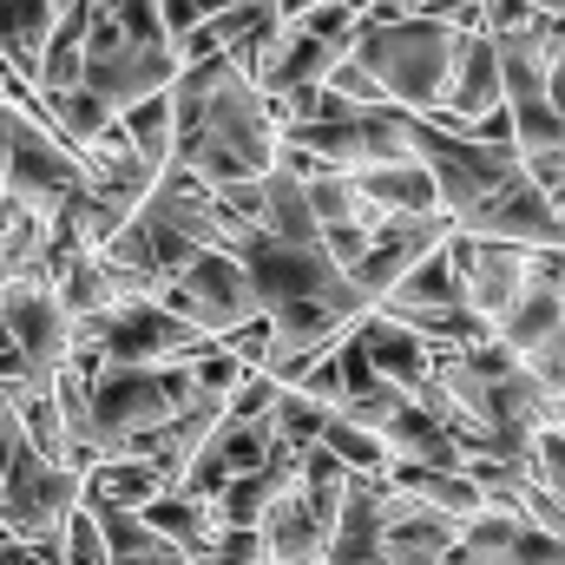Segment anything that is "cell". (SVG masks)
<instances>
[{
  "label": "cell",
  "mask_w": 565,
  "mask_h": 565,
  "mask_svg": "<svg viewBox=\"0 0 565 565\" xmlns=\"http://www.w3.org/2000/svg\"><path fill=\"white\" fill-rule=\"evenodd\" d=\"M231 257L244 264L257 309H282V302H302V296H342L349 277L322 257V244H277L264 231H244L231 244Z\"/></svg>",
  "instance_id": "ba28073f"
},
{
  "label": "cell",
  "mask_w": 565,
  "mask_h": 565,
  "mask_svg": "<svg viewBox=\"0 0 565 565\" xmlns=\"http://www.w3.org/2000/svg\"><path fill=\"white\" fill-rule=\"evenodd\" d=\"M0 382H20V388H26V369H20V349H13V335H7V316H0Z\"/></svg>",
  "instance_id": "b9f144b4"
},
{
  "label": "cell",
  "mask_w": 565,
  "mask_h": 565,
  "mask_svg": "<svg viewBox=\"0 0 565 565\" xmlns=\"http://www.w3.org/2000/svg\"><path fill=\"white\" fill-rule=\"evenodd\" d=\"M526 480L546 493V500H559L565 507V427H540L533 434V454H526Z\"/></svg>",
  "instance_id": "d6a6232c"
},
{
  "label": "cell",
  "mask_w": 565,
  "mask_h": 565,
  "mask_svg": "<svg viewBox=\"0 0 565 565\" xmlns=\"http://www.w3.org/2000/svg\"><path fill=\"white\" fill-rule=\"evenodd\" d=\"M565 322V289H540V282H520V296L507 302V316L493 322V342L526 355L533 342H546L553 329Z\"/></svg>",
  "instance_id": "44dd1931"
},
{
  "label": "cell",
  "mask_w": 565,
  "mask_h": 565,
  "mask_svg": "<svg viewBox=\"0 0 565 565\" xmlns=\"http://www.w3.org/2000/svg\"><path fill=\"white\" fill-rule=\"evenodd\" d=\"M113 126L126 132V145L139 151L151 171H164L171 164V86L139 99V106H126V113H113Z\"/></svg>",
  "instance_id": "f1b7e54d"
},
{
  "label": "cell",
  "mask_w": 565,
  "mask_h": 565,
  "mask_svg": "<svg viewBox=\"0 0 565 565\" xmlns=\"http://www.w3.org/2000/svg\"><path fill=\"white\" fill-rule=\"evenodd\" d=\"M329 415H335V408L309 402L302 388H277V402H270V440L289 447V454H302V447L322 440V422H329Z\"/></svg>",
  "instance_id": "4dcf8cb0"
},
{
  "label": "cell",
  "mask_w": 565,
  "mask_h": 565,
  "mask_svg": "<svg viewBox=\"0 0 565 565\" xmlns=\"http://www.w3.org/2000/svg\"><path fill=\"white\" fill-rule=\"evenodd\" d=\"M46 217L53 211L20 204V198L0 191V289L13 277H26V270H40V257H46Z\"/></svg>",
  "instance_id": "cb8c5ba5"
},
{
  "label": "cell",
  "mask_w": 565,
  "mask_h": 565,
  "mask_svg": "<svg viewBox=\"0 0 565 565\" xmlns=\"http://www.w3.org/2000/svg\"><path fill=\"white\" fill-rule=\"evenodd\" d=\"M369 231H375V224H329V231H322L316 244H322V257H329L335 270H349V264H355V257L369 250Z\"/></svg>",
  "instance_id": "ab89813d"
},
{
  "label": "cell",
  "mask_w": 565,
  "mask_h": 565,
  "mask_svg": "<svg viewBox=\"0 0 565 565\" xmlns=\"http://www.w3.org/2000/svg\"><path fill=\"white\" fill-rule=\"evenodd\" d=\"M0 106H7V99H0Z\"/></svg>",
  "instance_id": "7dc6e473"
},
{
  "label": "cell",
  "mask_w": 565,
  "mask_h": 565,
  "mask_svg": "<svg viewBox=\"0 0 565 565\" xmlns=\"http://www.w3.org/2000/svg\"><path fill=\"white\" fill-rule=\"evenodd\" d=\"M53 33V0H0V60L33 86L40 46Z\"/></svg>",
  "instance_id": "4316f807"
},
{
  "label": "cell",
  "mask_w": 565,
  "mask_h": 565,
  "mask_svg": "<svg viewBox=\"0 0 565 565\" xmlns=\"http://www.w3.org/2000/svg\"><path fill=\"white\" fill-rule=\"evenodd\" d=\"M158 309H171L184 329H198V335H231V329H244L250 316H264L257 309V296H250V277H244V264L231 257V250H198L184 270L171 282H158V296H151Z\"/></svg>",
  "instance_id": "277c9868"
},
{
  "label": "cell",
  "mask_w": 565,
  "mask_h": 565,
  "mask_svg": "<svg viewBox=\"0 0 565 565\" xmlns=\"http://www.w3.org/2000/svg\"><path fill=\"white\" fill-rule=\"evenodd\" d=\"M520 369L546 388V402H559V395H565V322L546 335V342H533V349L520 355Z\"/></svg>",
  "instance_id": "d590c367"
},
{
  "label": "cell",
  "mask_w": 565,
  "mask_h": 565,
  "mask_svg": "<svg viewBox=\"0 0 565 565\" xmlns=\"http://www.w3.org/2000/svg\"><path fill=\"white\" fill-rule=\"evenodd\" d=\"M73 507H79V473L40 460V454L20 440V454H13V467H7V480H0V533L20 540V546L53 540Z\"/></svg>",
  "instance_id": "52a82bcc"
},
{
  "label": "cell",
  "mask_w": 565,
  "mask_h": 565,
  "mask_svg": "<svg viewBox=\"0 0 565 565\" xmlns=\"http://www.w3.org/2000/svg\"><path fill=\"white\" fill-rule=\"evenodd\" d=\"M270 460V427H250V422H217L204 434V447L191 454V467L178 473V493H191V500H204L211 507V493L224 487V480H237V473H257Z\"/></svg>",
  "instance_id": "9a60e30c"
},
{
  "label": "cell",
  "mask_w": 565,
  "mask_h": 565,
  "mask_svg": "<svg viewBox=\"0 0 565 565\" xmlns=\"http://www.w3.org/2000/svg\"><path fill=\"white\" fill-rule=\"evenodd\" d=\"M447 264L460 277V296L467 309L493 329L507 316V302L520 296V270H526V250L520 244H500V237H467V231H447Z\"/></svg>",
  "instance_id": "7c38bea8"
},
{
  "label": "cell",
  "mask_w": 565,
  "mask_h": 565,
  "mask_svg": "<svg viewBox=\"0 0 565 565\" xmlns=\"http://www.w3.org/2000/svg\"><path fill=\"white\" fill-rule=\"evenodd\" d=\"M454 533H460L454 520L427 513L422 500H408V493H395L382 480V533H375V553L388 565H447Z\"/></svg>",
  "instance_id": "2e32d148"
},
{
  "label": "cell",
  "mask_w": 565,
  "mask_h": 565,
  "mask_svg": "<svg viewBox=\"0 0 565 565\" xmlns=\"http://www.w3.org/2000/svg\"><path fill=\"white\" fill-rule=\"evenodd\" d=\"M198 342H211V335L184 329V322H178L171 309H158L151 296H126L119 309L73 322V349H93L99 362H184Z\"/></svg>",
  "instance_id": "5b68a950"
},
{
  "label": "cell",
  "mask_w": 565,
  "mask_h": 565,
  "mask_svg": "<svg viewBox=\"0 0 565 565\" xmlns=\"http://www.w3.org/2000/svg\"><path fill=\"white\" fill-rule=\"evenodd\" d=\"M257 231L277 237V244H316V217H309L302 178H289L282 164H270L257 178Z\"/></svg>",
  "instance_id": "ffe728a7"
},
{
  "label": "cell",
  "mask_w": 565,
  "mask_h": 565,
  "mask_svg": "<svg viewBox=\"0 0 565 565\" xmlns=\"http://www.w3.org/2000/svg\"><path fill=\"white\" fill-rule=\"evenodd\" d=\"M0 191H7V198H20V204L53 211V204H66L73 191H86V178H79L73 145H60L46 126H33V119H20V113H13L7 164H0Z\"/></svg>",
  "instance_id": "30bf717a"
},
{
  "label": "cell",
  "mask_w": 565,
  "mask_h": 565,
  "mask_svg": "<svg viewBox=\"0 0 565 565\" xmlns=\"http://www.w3.org/2000/svg\"><path fill=\"white\" fill-rule=\"evenodd\" d=\"M355 342H362V362L375 369V382L402 388L408 402H415L427 382H434V342H422L408 322H395V316L369 309V316L355 322Z\"/></svg>",
  "instance_id": "e0dca14e"
},
{
  "label": "cell",
  "mask_w": 565,
  "mask_h": 565,
  "mask_svg": "<svg viewBox=\"0 0 565 565\" xmlns=\"http://www.w3.org/2000/svg\"><path fill=\"white\" fill-rule=\"evenodd\" d=\"M270 402H277V382H270V375H257V369H244V375H237V388L224 395V422L270 427Z\"/></svg>",
  "instance_id": "836d02e7"
},
{
  "label": "cell",
  "mask_w": 565,
  "mask_h": 565,
  "mask_svg": "<svg viewBox=\"0 0 565 565\" xmlns=\"http://www.w3.org/2000/svg\"><path fill=\"white\" fill-rule=\"evenodd\" d=\"M559 66H565V60H559Z\"/></svg>",
  "instance_id": "c3c4849f"
},
{
  "label": "cell",
  "mask_w": 565,
  "mask_h": 565,
  "mask_svg": "<svg viewBox=\"0 0 565 565\" xmlns=\"http://www.w3.org/2000/svg\"><path fill=\"white\" fill-rule=\"evenodd\" d=\"M322 86H329L335 99H349V106H388V99H382V86H375V79H369V73H362L349 53L329 66V79H322Z\"/></svg>",
  "instance_id": "74e56055"
},
{
  "label": "cell",
  "mask_w": 565,
  "mask_h": 565,
  "mask_svg": "<svg viewBox=\"0 0 565 565\" xmlns=\"http://www.w3.org/2000/svg\"><path fill=\"white\" fill-rule=\"evenodd\" d=\"M500 565H565V540H553V533H540V526H513V540H507V553H500Z\"/></svg>",
  "instance_id": "8d00e7d4"
},
{
  "label": "cell",
  "mask_w": 565,
  "mask_h": 565,
  "mask_svg": "<svg viewBox=\"0 0 565 565\" xmlns=\"http://www.w3.org/2000/svg\"><path fill=\"white\" fill-rule=\"evenodd\" d=\"M0 316H7V335L20 349V369H26V388H46L66 362H73V316L60 309L46 270H26L0 289Z\"/></svg>",
  "instance_id": "8992f818"
},
{
  "label": "cell",
  "mask_w": 565,
  "mask_h": 565,
  "mask_svg": "<svg viewBox=\"0 0 565 565\" xmlns=\"http://www.w3.org/2000/svg\"><path fill=\"white\" fill-rule=\"evenodd\" d=\"M500 106V53H493V40L473 26V33H454V60H447V79H440V99H434V126L440 132H460V126H473L480 113H493Z\"/></svg>",
  "instance_id": "4fadbf2b"
},
{
  "label": "cell",
  "mask_w": 565,
  "mask_h": 565,
  "mask_svg": "<svg viewBox=\"0 0 565 565\" xmlns=\"http://www.w3.org/2000/svg\"><path fill=\"white\" fill-rule=\"evenodd\" d=\"M106 20H119L126 26V40H139V46H171L164 40V20H158V0H93Z\"/></svg>",
  "instance_id": "e575fe53"
},
{
  "label": "cell",
  "mask_w": 565,
  "mask_h": 565,
  "mask_svg": "<svg viewBox=\"0 0 565 565\" xmlns=\"http://www.w3.org/2000/svg\"><path fill=\"white\" fill-rule=\"evenodd\" d=\"M309 402H322V408H342V369H335V349L329 355H316L309 369H302V382H296Z\"/></svg>",
  "instance_id": "60d3db41"
},
{
  "label": "cell",
  "mask_w": 565,
  "mask_h": 565,
  "mask_svg": "<svg viewBox=\"0 0 565 565\" xmlns=\"http://www.w3.org/2000/svg\"><path fill=\"white\" fill-rule=\"evenodd\" d=\"M349 60L382 86L388 106L427 119L434 99H440L447 60H454V26H440V20H427V13H415V20H382V26L362 20L355 40H349Z\"/></svg>",
  "instance_id": "3957f363"
},
{
  "label": "cell",
  "mask_w": 565,
  "mask_h": 565,
  "mask_svg": "<svg viewBox=\"0 0 565 565\" xmlns=\"http://www.w3.org/2000/svg\"><path fill=\"white\" fill-rule=\"evenodd\" d=\"M231 0H158V20H164V40H184L191 26H204L211 13H224Z\"/></svg>",
  "instance_id": "f35d334b"
},
{
  "label": "cell",
  "mask_w": 565,
  "mask_h": 565,
  "mask_svg": "<svg viewBox=\"0 0 565 565\" xmlns=\"http://www.w3.org/2000/svg\"><path fill=\"white\" fill-rule=\"evenodd\" d=\"M440 237H447V217L440 211H408V217H382L375 231H369V250L342 270L349 277V289L375 309L395 282L408 277L415 264H422L427 250H440Z\"/></svg>",
  "instance_id": "8fae6325"
},
{
  "label": "cell",
  "mask_w": 565,
  "mask_h": 565,
  "mask_svg": "<svg viewBox=\"0 0 565 565\" xmlns=\"http://www.w3.org/2000/svg\"><path fill=\"white\" fill-rule=\"evenodd\" d=\"M440 244H447V237H440ZM375 309H427V316H440V309H467V296H460V277H454L447 250H427L422 264L395 282Z\"/></svg>",
  "instance_id": "484cf974"
},
{
  "label": "cell",
  "mask_w": 565,
  "mask_h": 565,
  "mask_svg": "<svg viewBox=\"0 0 565 565\" xmlns=\"http://www.w3.org/2000/svg\"><path fill=\"white\" fill-rule=\"evenodd\" d=\"M164 493V480L132 460V454H119V460H93L86 473H79V500H93V507H126V513H139L145 500H158Z\"/></svg>",
  "instance_id": "7402d4cb"
},
{
  "label": "cell",
  "mask_w": 565,
  "mask_h": 565,
  "mask_svg": "<svg viewBox=\"0 0 565 565\" xmlns=\"http://www.w3.org/2000/svg\"><path fill=\"white\" fill-rule=\"evenodd\" d=\"M335 60H342L335 46H322V40H309V33H296V26H282V46H277V60H270V73L257 79V93H264V99H282V93H296V86H322Z\"/></svg>",
  "instance_id": "d4e9b609"
},
{
  "label": "cell",
  "mask_w": 565,
  "mask_h": 565,
  "mask_svg": "<svg viewBox=\"0 0 565 565\" xmlns=\"http://www.w3.org/2000/svg\"><path fill=\"white\" fill-rule=\"evenodd\" d=\"M382 447H388V460H402V467H440V473H454V467H460L454 434L434 422L422 402H402V408L382 422Z\"/></svg>",
  "instance_id": "ac0fdd59"
},
{
  "label": "cell",
  "mask_w": 565,
  "mask_h": 565,
  "mask_svg": "<svg viewBox=\"0 0 565 565\" xmlns=\"http://www.w3.org/2000/svg\"><path fill=\"white\" fill-rule=\"evenodd\" d=\"M553 211H559V224H565V191H559V198H553Z\"/></svg>",
  "instance_id": "bcb514c9"
},
{
  "label": "cell",
  "mask_w": 565,
  "mask_h": 565,
  "mask_svg": "<svg viewBox=\"0 0 565 565\" xmlns=\"http://www.w3.org/2000/svg\"><path fill=\"white\" fill-rule=\"evenodd\" d=\"M533 7H540V13H559V20H565V0H533Z\"/></svg>",
  "instance_id": "f6af8a7d"
},
{
  "label": "cell",
  "mask_w": 565,
  "mask_h": 565,
  "mask_svg": "<svg viewBox=\"0 0 565 565\" xmlns=\"http://www.w3.org/2000/svg\"><path fill=\"white\" fill-rule=\"evenodd\" d=\"M7 132H13V106H0V164H7Z\"/></svg>",
  "instance_id": "ee69618b"
},
{
  "label": "cell",
  "mask_w": 565,
  "mask_h": 565,
  "mask_svg": "<svg viewBox=\"0 0 565 565\" xmlns=\"http://www.w3.org/2000/svg\"><path fill=\"white\" fill-rule=\"evenodd\" d=\"M40 119H46V132L60 145H93L106 126H113V106L99 99V93H86V86H66V93H40Z\"/></svg>",
  "instance_id": "83f0119b"
},
{
  "label": "cell",
  "mask_w": 565,
  "mask_h": 565,
  "mask_svg": "<svg viewBox=\"0 0 565 565\" xmlns=\"http://www.w3.org/2000/svg\"><path fill=\"white\" fill-rule=\"evenodd\" d=\"M355 198L375 211V217H408V211H440L434 204V178H427L422 158H402V164H375V171H355L349 178Z\"/></svg>",
  "instance_id": "d6986e66"
},
{
  "label": "cell",
  "mask_w": 565,
  "mask_h": 565,
  "mask_svg": "<svg viewBox=\"0 0 565 565\" xmlns=\"http://www.w3.org/2000/svg\"><path fill=\"white\" fill-rule=\"evenodd\" d=\"M178 79V53L171 46H139V40H119V46H106V53H86L79 60V86L86 93H99L113 113H126V106H139L151 93H164Z\"/></svg>",
  "instance_id": "5bb4252c"
},
{
  "label": "cell",
  "mask_w": 565,
  "mask_h": 565,
  "mask_svg": "<svg viewBox=\"0 0 565 565\" xmlns=\"http://www.w3.org/2000/svg\"><path fill=\"white\" fill-rule=\"evenodd\" d=\"M191 375L184 362H99L86 375V422H93V454L113 460L126 454L139 434L164 427L191 402Z\"/></svg>",
  "instance_id": "7a4b0ae2"
},
{
  "label": "cell",
  "mask_w": 565,
  "mask_h": 565,
  "mask_svg": "<svg viewBox=\"0 0 565 565\" xmlns=\"http://www.w3.org/2000/svg\"><path fill=\"white\" fill-rule=\"evenodd\" d=\"M139 217H145V224H158V231H171V237H184L191 250H231V244L244 237V231L217 211V191H211L198 171H184L178 158L151 178Z\"/></svg>",
  "instance_id": "9c48e42d"
},
{
  "label": "cell",
  "mask_w": 565,
  "mask_h": 565,
  "mask_svg": "<svg viewBox=\"0 0 565 565\" xmlns=\"http://www.w3.org/2000/svg\"><path fill=\"white\" fill-rule=\"evenodd\" d=\"M289 26H296V33H309V40H322V46H335V53H349V40H355L362 13H355V7H342V0H316V7H302Z\"/></svg>",
  "instance_id": "1f68e13d"
},
{
  "label": "cell",
  "mask_w": 565,
  "mask_h": 565,
  "mask_svg": "<svg viewBox=\"0 0 565 565\" xmlns=\"http://www.w3.org/2000/svg\"><path fill=\"white\" fill-rule=\"evenodd\" d=\"M316 447H329L342 473H369V480H382V473H388V447H382V434L355 427L349 415H329V422H322V440H316Z\"/></svg>",
  "instance_id": "f546056e"
},
{
  "label": "cell",
  "mask_w": 565,
  "mask_h": 565,
  "mask_svg": "<svg viewBox=\"0 0 565 565\" xmlns=\"http://www.w3.org/2000/svg\"><path fill=\"white\" fill-rule=\"evenodd\" d=\"M13 454H20V422H13V408H0V480L13 467Z\"/></svg>",
  "instance_id": "7bdbcfd3"
},
{
  "label": "cell",
  "mask_w": 565,
  "mask_h": 565,
  "mask_svg": "<svg viewBox=\"0 0 565 565\" xmlns=\"http://www.w3.org/2000/svg\"><path fill=\"white\" fill-rule=\"evenodd\" d=\"M277 145H282V132H277L270 99H264V93L231 66V73L204 93L198 119L171 132V158H178L184 171H198V178L217 191V184L264 178V171L277 164Z\"/></svg>",
  "instance_id": "6da1fadb"
},
{
  "label": "cell",
  "mask_w": 565,
  "mask_h": 565,
  "mask_svg": "<svg viewBox=\"0 0 565 565\" xmlns=\"http://www.w3.org/2000/svg\"><path fill=\"white\" fill-rule=\"evenodd\" d=\"M139 520L164 540V546H178L184 559H191V553H204V546H211V533H217L211 507H204V500H191V493H178V487H164L158 500H145Z\"/></svg>",
  "instance_id": "603a6c76"
}]
</instances>
